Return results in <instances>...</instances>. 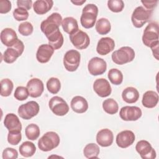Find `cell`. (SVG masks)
<instances>
[{
  "mask_svg": "<svg viewBox=\"0 0 159 159\" xmlns=\"http://www.w3.org/2000/svg\"><path fill=\"white\" fill-rule=\"evenodd\" d=\"M98 14V8L94 4H88L82 11L80 17L81 25L85 29L92 28L96 21Z\"/></svg>",
  "mask_w": 159,
  "mask_h": 159,
  "instance_id": "6da1fadb",
  "label": "cell"
},
{
  "mask_svg": "<svg viewBox=\"0 0 159 159\" xmlns=\"http://www.w3.org/2000/svg\"><path fill=\"white\" fill-rule=\"evenodd\" d=\"M158 29V24L155 21L147 25L142 35V42L145 46L152 47L159 43Z\"/></svg>",
  "mask_w": 159,
  "mask_h": 159,
  "instance_id": "7a4b0ae2",
  "label": "cell"
},
{
  "mask_svg": "<svg viewBox=\"0 0 159 159\" xmlns=\"http://www.w3.org/2000/svg\"><path fill=\"white\" fill-rule=\"evenodd\" d=\"M60 142V137L56 132H47L39 140L38 147L43 152H48L57 147Z\"/></svg>",
  "mask_w": 159,
  "mask_h": 159,
  "instance_id": "3957f363",
  "label": "cell"
},
{
  "mask_svg": "<svg viewBox=\"0 0 159 159\" xmlns=\"http://www.w3.org/2000/svg\"><path fill=\"white\" fill-rule=\"evenodd\" d=\"M62 20V17L59 13L53 12L41 22L40 29L47 37L59 29Z\"/></svg>",
  "mask_w": 159,
  "mask_h": 159,
  "instance_id": "277c9868",
  "label": "cell"
},
{
  "mask_svg": "<svg viewBox=\"0 0 159 159\" xmlns=\"http://www.w3.org/2000/svg\"><path fill=\"white\" fill-rule=\"evenodd\" d=\"M111 58L116 64L124 65L132 61L134 59L135 52L130 47H122L112 53Z\"/></svg>",
  "mask_w": 159,
  "mask_h": 159,
  "instance_id": "5b68a950",
  "label": "cell"
},
{
  "mask_svg": "<svg viewBox=\"0 0 159 159\" xmlns=\"http://www.w3.org/2000/svg\"><path fill=\"white\" fill-rule=\"evenodd\" d=\"M152 14L153 11L152 10H147L143 6L137 7L131 16V20L134 26L136 28H141L151 19Z\"/></svg>",
  "mask_w": 159,
  "mask_h": 159,
  "instance_id": "8992f818",
  "label": "cell"
},
{
  "mask_svg": "<svg viewBox=\"0 0 159 159\" xmlns=\"http://www.w3.org/2000/svg\"><path fill=\"white\" fill-rule=\"evenodd\" d=\"M81 55L76 50L67 51L63 57V65L65 69L70 72L75 71L78 68L80 63Z\"/></svg>",
  "mask_w": 159,
  "mask_h": 159,
  "instance_id": "52a82bcc",
  "label": "cell"
},
{
  "mask_svg": "<svg viewBox=\"0 0 159 159\" xmlns=\"http://www.w3.org/2000/svg\"><path fill=\"white\" fill-rule=\"evenodd\" d=\"M24 50V45L19 39L12 47H8L3 53V60L7 63H14L20 57Z\"/></svg>",
  "mask_w": 159,
  "mask_h": 159,
  "instance_id": "ba28073f",
  "label": "cell"
},
{
  "mask_svg": "<svg viewBox=\"0 0 159 159\" xmlns=\"http://www.w3.org/2000/svg\"><path fill=\"white\" fill-rule=\"evenodd\" d=\"M39 104L34 101H30L20 105L18 108L17 112L22 119L29 120L35 116L39 113Z\"/></svg>",
  "mask_w": 159,
  "mask_h": 159,
  "instance_id": "9c48e42d",
  "label": "cell"
},
{
  "mask_svg": "<svg viewBox=\"0 0 159 159\" xmlns=\"http://www.w3.org/2000/svg\"><path fill=\"white\" fill-rule=\"evenodd\" d=\"M48 105L52 112L58 116H65L69 111V106L67 102L59 96L52 97L48 102Z\"/></svg>",
  "mask_w": 159,
  "mask_h": 159,
  "instance_id": "30bf717a",
  "label": "cell"
},
{
  "mask_svg": "<svg viewBox=\"0 0 159 159\" xmlns=\"http://www.w3.org/2000/svg\"><path fill=\"white\" fill-rule=\"evenodd\" d=\"M70 39L72 44L80 50L86 48L90 43L88 35L81 30H78L75 33L70 35Z\"/></svg>",
  "mask_w": 159,
  "mask_h": 159,
  "instance_id": "8fae6325",
  "label": "cell"
},
{
  "mask_svg": "<svg viewBox=\"0 0 159 159\" xmlns=\"http://www.w3.org/2000/svg\"><path fill=\"white\" fill-rule=\"evenodd\" d=\"M142 110L137 106H126L122 107L119 112L120 117L125 121H135L141 117Z\"/></svg>",
  "mask_w": 159,
  "mask_h": 159,
  "instance_id": "7c38bea8",
  "label": "cell"
},
{
  "mask_svg": "<svg viewBox=\"0 0 159 159\" xmlns=\"http://www.w3.org/2000/svg\"><path fill=\"white\" fill-rule=\"evenodd\" d=\"M135 149L143 159H154L156 158L155 150L147 140H142L139 141L136 144Z\"/></svg>",
  "mask_w": 159,
  "mask_h": 159,
  "instance_id": "4fadbf2b",
  "label": "cell"
},
{
  "mask_svg": "<svg viewBox=\"0 0 159 159\" xmlns=\"http://www.w3.org/2000/svg\"><path fill=\"white\" fill-rule=\"evenodd\" d=\"M88 69L91 75H101L106 71L107 63L106 61L101 58L97 57H93L88 63Z\"/></svg>",
  "mask_w": 159,
  "mask_h": 159,
  "instance_id": "5bb4252c",
  "label": "cell"
},
{
  "mask_svg": "<svg viewBox=\"0 0 159 159\" xmlns=\"http://www.w3.org/2000/svg\"><path fill=\"white\" fill-rule=\"evenodd\" d=\"M93 89L101 98L107 97L112 92L111 86L109 81L105 78H98L96 80L93 84Z\"/></svg>",
  "mask_w": 159,
  "mask_h": 159,
  "instance_id": "9a60e30c",
  "label": "cell"
},
{
  "mask_svg": "<svg viewBox=\"0 0 159 159\" xmlns=\"http://www.w3.org/2000/svg\"><path fill=\"white\" fill-rule=\"evenodd\" d=\"M135 139V134L132 131L125 130L119 132L117 135L116 142L118 147L122 148H125L133 144Z\"/></svg>",
  "mask_w": 159,
  "mask_h": 159,
  "instance_id": "2e32d148",
  "label": "cell"
},
{
  "mask_svg": "<svg viewBox=\"0 0 159 159\" xmlns=\"http://www.w3.org/2000/svg\"><path fill=\"white\" fill-rule=\"evenodd\" d=\"M26 88L28 89L30 96L32 98L40 96L44 90L43 82L40 79L36 78L30 80L27 84Z\"/></svg>",
  "mask_w": 159,
  "mask_h": 159,
  "instance_id": "e0dca14e",
  "label": "cell"
},
{
  "mask_svg": "<svg viewBox=\"0 0 159 159\" xmlns=\"http://www.w3.org/2000/svg\"><path fill=\"white\" fill-rule=\"evenodd\" d=\"M54 53L53 48L49 44L40 45L36 53V58L41 63H47Z\"/></svg>",
  "mask_w": 159,
  "mask_h": 159,
  "instance_id": "ac0fdd59",
  "label": "cell"
},
{
  "mask_svg": "<svg viewBox=\"0 0 159 159\" xmlns=\"http://www.w3.org/2000/svg\"><path fill=\"white\" fill-rule=\"evenodd\" d=\"M115 47L114 40L111 37H102L98 41L96 51L101 55H106L112 52Z\"/></svg>",
  "mask_w": 159,
  "mask_h": 159,
  "instance_id": "d6986e66",
  "label": "cell"
},
{
  "mask_svg": "<svg viewBox=\"0 0 159 159\" xmlns=\"http://www.w3.org/2000/svg\"><path fill=\"white\" fill-rule=\"evenodd\" d=\"M114 140L112 132L108 129L100 130L96 135V142L101 147H106L112 145Z\"/></svg>",
  "mask_w": 159,
  "mask_h": 159,
  "instance_id": "ffe728a7",
  "label": "cell"
},
{
  "mask_svg": "<svg viewBox=\"0 0 159 159\" xmlns=\"http://www.w3.org/2000/svg\"><path fill=\"white\" fill-rule=\"evenodd\" d=\"M17 40L16 32L11 28H5L1 32V41L7 47L13 46Z\"/></svg>",
  "mask_w": 159,
  "mask_h": 159,
  "instance_id": "44dd1931",
  "label": "cell"
},
{
  "mask_svg": "<svg viewBox=\"0 0 159 159\" xmlns=\"http://www.w3.org/2000/svg\"><path fill=\"white\" fill-rule=\"evenodd\" d=\"M4 125L9 131H21L22 130V124L19 117L13 113H9L5 116Z\"/></svg>",
  "mask_w": 159,
  "mask_h": 159,
  "instance_id": "7402d4cb",
  "label": "cell"
},
{
  "mask_svg": "<svg viewBox=\"0 0 159 159\" xmlns=\"http://www.w3.org/2000/svg\"><path fill=\"white\" fill-rule=\"evenodd\" d=\"M70 104L72 110L79 114L85 112L88 109V103L86 99L80 96H76L73 98Z\"/></svg>",
  "mask_w": 159,
  "mask_h": 159,
  "instance_id": "603a6c76",
  "label": "cell"
},
{
  "mask_svg": "<svg viewBox=\"0 0 159 159\" xmlns=\"http://www.w3.org/2000/svg\"><path fill=\"white\" fill-rule=\"evenodd\" d=\"M53 1L52 0H37L33 4L34 12L39 15L45 14L52 7Z\"/></svg>",
  "mask_w": 159,
  "mask_h": 159,
  "instance_id": "cb8c5ba5",
  "label": "cell"
},
{
  "mask_svg": "<svg viewBox=\"0 0 159 159\" xmlns=\"http://www.w3.org/2000/svg\"><path fill=\"white\" fill-rule=\"evenodd\" d=\"M158 94L156 92L150 90L143 94L142 102L145 107L153 108L158 104Z\"/></svg>",
  "mask_w": 159,
  "mask_h": 159,
  "instance_id": "d4e9b609",
  "label": "cell"
},
{
  "mask_svg": "<svg viewBox=\"0 0 159 159\" xmlns=\"http://www.w3.org/2000/svg\"><path fill=\"white\" fill-rule=\"evenodd\" d=\"M46 37L48 39L49 45H50L54 50H58L60 48L63 44V36L59 29L56 30Z\"/></svg>",
  "mask_w": 159,
  "mask_h": 159,
  "instance_id": "484cf974",
  "label": "cell"
},
{
  "mask_svg": "<svg viewBox=\"0 0 159 159\" xmlns=\"http://www.w3.org/2000/svg\"><path fill=\"white\" fill-rule=\"evenodd\" d=\"M122 98L127 103H135L139 98V93L135 88L131 86L127 87L123 90L122 93Z\"/></svg>",
  "mask_w": 159,
  "mask_h": 159,
  "instance_id": "4316f807",
  "label": "cell"
},
{
  "mask_svg": "<svg viewBox=\"0 0 159 159\" xmlns=\"http://www.w3.org/2000/svg\"><path fill=\"white\" fill-rule=\"evenodd\" d=\"M61 27L63 30L69 35H71L79 30L76 19L72 17H67L63 19L61 22Z\"/></svg>",
  "mask_w": 159,
  "mask_h": 159,
  "instance_id": "83f0119b",
  "label": "cell"
},
{
  "mask_svg": "<svg viewBox=\"0 0 159 159\" xmlns=\"http://www.w3.org/2000/svg\"><path fill=\"white\" fill-rule=\"evenodd\" d=\"M36 152L35 144L30 141L23 142L19 147L20 154L24 157H30L33 156Z\"/></svg>",
  "mask_w": 159,
  "mask_h": 159,
  "instance_id": "f1b7e54d",
  "label": "cell"
},
{
  "mask_svg": "<svg viewBox=\"0 0 159 159\" xmlns=\"http://www.w3.org/2000/svg\"><path fill=\"white\" fill-rule=\"evenodd\" d=\"M95 29L100 35H106L111 31V25L109 20L106 18H100L96 22Z\"/></svg>",
  "mask_w": 159,
  "mask_h": 159,
  "instance_id": "f546056e",
  "label": "cell"
},
{
  "mask_svg": "<svg viewBox=\"0 0 159 159\" xmlns=\"http://www.w3.org/2000/svg\"><path fill=\"white\" fill-rule=\"evenodd\" d=\"M99 152V146L94 143L87 144L83 149L84 155L87 158H98Z\"/></svg>",
  "mask_w": 159,
  "mask_h": 159,
  "instance_id": "4dcf8cb0",
  "label": "cell"
},
{
  "mask_svg": "<svg viewBox=\"0 0 159 159\" xmlns=\"http://www.w3.org/2000/svg\"><path fill=\"white\" fill-rule=\"evenodd\" d=\"M102 108L106 113L112 115L118 112L119 106L117 102L114 99L109 98L103 101Z\"/></svg>",
  "mask_w": 159,
  "mask_h": 159,
  "instance_id": "1f68e13d",
  "label": "cell"
},
{
  "mask_svg": "<svg viewBox=\"0 0 159 159\" xmlns=\"http://www.w3.org/2000/svg\"><path fill=\"white\" fill-rule=\"evenodd\" d=\"M40 129L37 124H30L28 125L25 129L26 137L30 140H35L40 135Z\"/></svg>",
  "mask_w": 159,
  "mask_h": 159,
  "instance_id": "d6a6232c",
  "label": "cell"
},
{
  "mask_svg": "<svg viewBox=\"0 0 159 159\" xmlns=\"http://www.w3.org/2000/svg\"><path fill=\"white\" fill-rule=\"evenodd\" d=\"M107 76L110 81L114 85H119L122 83L123 75L122 72L117 68L109 70Z\"/></svg>",
  "mask_w": 159,
  "mask_h": 159,
  "instance_id": "836d02e7",
  "label": "cell"
},
{
  "mask_svg": "<svg viewBox=\"0 0 159 159\" xmlns=\"http://www.w3.org/2000/svg\"><path fill=\"white\" fill-rule=\"evenodd\" d=\"M14 84L12 81L8 79L4 78L1 81V95L3 97H7L11 95L13 89Z\"/></svg>",
  "mask_w": 159,
  "mask_h": 159,
  "instance_id": "e575fe53",
  "label": "cell"
},
{
  "mask_svg": "<svg viewBox=\"0 0 159 159\" xmlns=\"http://www.w3.org/2000/svg\"><path fill=\"white\" fill-rule=\"evenodd\" d=\"M47 88L48 91L53 94L59 92L61 88V83L57 78L52 77L47 82Z\"/></svg>",
  "mask_w": 159,
  "mask_h": 159,
  "instance_id": "d590c367",
  "label": "cell"
},
{
  "mask_svg": "<svg viewBox=\"0 0 159 159\" xmlns=\"http://www.w3.org/2000/svg\"><path fill=\"white\" fill-rule=\"evenodd\" d=\"M107 7L113 12H119L123 10L124 3L122 0H109Z\"/></svg>",
  "mask_w": 159,
  "mask_h": 159,
  "instance_id": "8d00e7d4",
  "label": "cell"
},
{
  "mask_svg": "<svg viewBox=\"0 0 159 159\" xmlns=\"http://www.w3.org/2000/svg\"><path fill=\"white\" fill-rule=\"evenodd\" d=\"M29 93L27 88L24 86H18L16 88L14 96L18 101H24L27 99Z\"/></svg>",
  "mask_w": 159,
  "mask_h": 159,
  "instance_id": "74e56055",
  "label": "cell"
},
{
  "mask_svg": "<svg viewBox=\"0 0 159 159\" xmlns=\"http://www.w3.org/2000/svg\"><path fill=\"white\" fill-rule=\"evenodd\" d=\"M33 25L29 22H24L19 24L18 27L19 32L24 36H29L33 32Z\"/></svg>",
  "mask_w": 159,
  "mask_h": 159,
  "instance_id": "f35d334b",
  "label": "cell"
},
{
  "mask_svg": "<svg viewBox=\"0 0 159 159\" xmlns=\"http://www.w3.org/2000/svg\"><path fill=\"white\" fill-rule=\"evenodd\" d=\"M22 139L20 131H9L7 135V142L12 145H17Z\"/></svg>",
  "mask_w": 159,
  "mask_h": 159,
  "instance_id": "ab89813d",
  "label": "cell"
},
{
  "mask_svg": "<svg viewBox=\"0 0 159 159\" xmlns=\"http://www.w3.org/2000/svg\"><path fill=\"white\" fill-rule=\"evenodd\" d=\"M12 14L14 18L17 21H22L27 20L29 15L27 10L20 7L15 9L13 11Z\"/></svg>",
  "mask_w": 159,
  "mask_h": 159,
  "instance_id": "60d3db41",
  "label": "cell"
},
{
  "mask_svg": "<svg viewBox=\"0 0 159 159\" xmlns=\"http://www.w3.org/2000/svg\"><path fill=\"white\" fill-rule=\"evenodd\" d=\"M2 157L3 159H16L18 157V152L13 148L7 147L3 150Z\"/></svg>",
  "mask_w": 159,
  "mask_h": 159,
  "instance_id": "b9f144b4",
  "label": "cell"
},
{
  "mask_svg": "<svg viewBox=\"0 0 159 159\" xmlns=\"http://www.w3.org/2000/svg\"><path fill=\"white\" fill-rule=\"evenodd\" d=\"M11 2L9 0H1L0 1V13L6 14L11 9Z\"/></svg>",
  "mask_w": 159,
  "mask_h": 159,
  "instance_id": "7bdbcfd3",
  "label": "cell"
},
{
  "mask_svg": "<svg viewBox=\"0 0 159 159\" xmlns=\"http://www.w3.org/2000/svg\"><path fill=\"white\" fill-rule=\"evenodd\" d=\"M32 1L31 0H18L17 1V6L18 7L23 8L25 10L31 9Z\"/></svg>",
  "mask_w": 159,
  "mask_h": 159,
  "instance_id": "ee69618b",
  "label": "cell"
},
{
  "mask_svg": "<svg viewBox=\"0 0 159 159\" xmlns=\"http://www.w3.org/2000/svg\"><path fill=\"white\" fill-rule=\"evenodd\" d=\"M141 2L143 4V5L144 6L145 8L147 10H152L153 11V9L157 6V3H158V1L157 0H155V1H142Z\"/></svg>",
  "mask_w": 159,
  "mask_h": 159,
  "instance_id": "f6af8a7d",
  "label": "cell"
},
{
  "mask_svg": "<svg viewBox=\"0 0 159 159\" xmlns=\"http://www.w3.org/2000/svg\"><path fill=\"white\" fill-rule=\"evenodd\" d=\"M158 45L159 43L150 47L153 53V55L157 60H158Z\"/></svg>",
  "mask_w": 159,
  "mask_h": 159,
  "instance_id": "bcb514c9",
  "label": "cell"
},
{
  "mask_svg": "<svg viewBox=\"0 0 159 159\" xmlns=\"http://www.w3.org/2000/svg\"><path fill=\"white\" fill-rule=\"evenodd\" d=\"M71 2L72 3H73L74 4L76 5V6H81L82 5L83 3H84L86 2V0H83V1H79V0H77V1H71Z\"/></svg>",
  "mask_w": 159,
  "mask_h": 159,
  "instance_id": "7dc6e473",
  "label": "cell"
}]
</instances>
